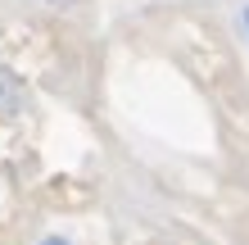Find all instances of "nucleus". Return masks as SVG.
<instances>
[{
    "mask_svg": "<svg viewBox=\"0 0 249 245\" xmlns=\"http://www.w3.org/2000/svg\"><path fill=\"white\" fill-rule=\"evenodd\" d=\"M245 27H249V9H245Z\"/></svg>",
    "mask_w": 249,
    "mask_h": 245,
    "instance_id": "nucleus-4",
    "label": "nucleus"
},
{
    "mask_svg": "<svg viewBox=\"0 0 249 245\" xmlns=\"http://www.w3.org/2000/svg\"><path fill=\"white\" fill-rule=\"evenodd\" d=\"M14 109H18V82H14V73H0V113Z\"/></svg>",
    "mask_w": 249,
    "mask_h": 245,
    "instance_id": "nucleus-1",
    "label": "nucleus"
},
{
    "mask_svg": "<svg viewBox=\"0 0 249 245\" xmlns=\"http://www.w3.org/2000/svg\"><path fill=\"white\" fill-rule=\"evenodd\" d=\"M46 5H68V0H46Z\"/></svg>",
    "mask_w": 249,
    "mask_h": 245,
    "instance_id": "nucleus-3",
    "label": "nucleus"
},
{
    "mask_svg": "<svg viewBox=\"0 0 249 245\" xmlns=\"http://www.w3.org/2000/svg\"><path fill=\"white\" fill-rule=\"evenodd\" d=\"M41 245H72V241H64V236H46Z\"/></svg>",
    "mask_w": 249,
    "mask_h": 245,
    "instance_id": "nucleus-2",
    "label": "nucleus"
}]
</instances>
